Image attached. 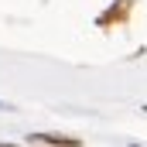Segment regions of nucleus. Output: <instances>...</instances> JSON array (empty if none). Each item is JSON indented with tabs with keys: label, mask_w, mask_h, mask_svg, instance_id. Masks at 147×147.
I'll list each match as a JSON object with an SVG mask.
<instances>
[{
	"label": "nucleus",
	"mask_w": 147,
	"mask_h": 147,
	"mask_svg": "<svg viewBox=\"0 0 147 147\" xmlns=\"http://www.w3.org/2000/svg\"><path fill=\"white\" fill-rule=\"evenodd\" d=\"M130 10H134V0H113V7H110V10H103V14L96 17V28H113V24H127Z\"/></svg>",
	"instance_id": "obj_1"
},
{
	"label": "nucleus",
	"mask_w": 147,
	"mask_h": 147,
	"mask_svg": "<svg viewBox=\"0 0 147 147\" xmlns=\"http://www.w3.org/2000/svg\"><path fill=\"white\" fill-rule=\"evenodd\" d=\"M31 144H48V147H82L79 137H62V134H28Z\"/></svg>",
	"instance_id": "obj_2"
},
{
	"label": "nucleus",
	"mask_w": 147,
	"mask_h": 147,
	"mask_svg": "<svg viewBox=\"0 0 147 147\" xmlns=\"http://www.w3.org/2000/svg\"><path fill=\"white\" fill-rule=\"evenodd\" d=\"M0 110H10V106H7V103H0Z\"/></svg>",
	"instance_id": "obj_3"
},
{
	"label": "nucleus",
	"mask_w": 147,
	"mask_h": 147,
	"mask_svg": "<svg viewBox=\"0 0 147 147\" xmlns=\"http://www.w3.org/2000/svg\"><path fill=\"white\" fill-rule=\"evenodd\" d=\"M0 147H17V144H0Z\"/></svg>",
	"instance_id": "obj_4"
}]
</instances>
